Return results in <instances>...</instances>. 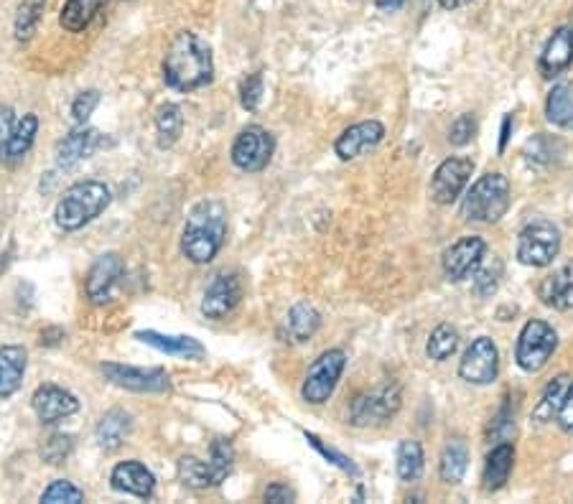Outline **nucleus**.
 <instances>
[{"instance_id":"nucleus-17","label":"nucleus","mask_w":573,"mask_h":504,"mask_svg":"<svg viewBox=\"0 0 573 504\" xmlns=\"http://www.w3.org/2000/svg\"><path fill=\"white\" fill-rule=\"evenodd\" d=\"M382 138H385V125H382L380 120H362V123L349 125L347 130H342V135H339L337 143H334V153H337L342 161H354V158H360L362 153L380 146Z\"/></svg>"},{"instance_id":"nucleus-15","label":"nucleus","mask_w":573,"mask_h":504,"mask_svg":"<svg viewBox=\"0 0 573 504\" xmlns=\"http://www.w3.org/2000/svg\"><path fill=\"white\" fill-rule=\"evenodd\" d=\"M125 273V263L118 252H102L100 258L90 265L85 278V293L95 306H102L113 298L115 286Z\"/></svg>"},{"instance_id":"nucleus-48","label":"nucleus","mask_w":573,"mask_h":504,"mask_svg":"<svg viewBox=\"0 0 573 504\" xmlns=\"http://www.w3.org/2000/svg\"><path fill=\"white\" fill-rule=\"evenodd\" d=\"M375 6L385 13H395L405 6V0H375Z\"/></svg>"},{"instance_id":"nucleus-5","label":"nucleus","mask_w":573,"mask_h":504,"mask_svg":"<svg viewBox=\"0 0 573 504\" xmlns=\"http://www.w3.org/2000/svg\"><path fill=\"white\" fill-rule=\"evenodd\" d=\"M558 347V334L548 321L530 319L517 336L515 359L523 372H540Z\"/></svg>"},{"instance_id":"nucleus-22","label":"nucleus","mask_w":573,"mask_h":504,"mask_svg":"<svg viewBox=\"0 0 573 504\" xmlns=\"http://www.w3.org/2000/svg\"><path fill=\"white\" fill-rule=\"evenodd\" d=\"M97 143H100V133L87 125H77L72 133L64 135L57 143V166L59 168H72L79 161H85L95 153Z\"/></svg>"},{"instance_id":"nucleus-35","label":"nucleus","mask_w":573,"mask_h":504,"mask_svg":"<svg viewBox=\"0 0 573 504\" xmlns=\"http://www.w3.org/2000/svg\"><path fill=\"white\" fill-rule=\"evenodd\" d=\"M232 464H235V448H232V443L227 441V438H214L212 446H209V459H207L214 487H220L227 476H230Z\"/></svg>"},{"instance_id":"nucleus-34","label":"nucleus","mask_w":573,"mask_h":504,"mask_svg":"<svg viewBox=\"0 0 573 504\" xmlns=\"http://www.w3.org/2000/svg\"><path fill=\"white\" fill-rule=\"evenodd\" d=\"M176 474H179V482L189 489H197V492L214 489L207 461L197 459V456H181V459L176 461Z\"/></svg>"},{"instance_id":"nucleus-10","label":"nucleus","mask_w":573,"mask_h":504,"mask_svg":"<svg viewBox=\"0 0 573 504\" xmlns=\"http://www.w3.org/2000/svg\"><path fill=\"white\" fill-rule=\"evenodd\" d=\"M273 153H276L273 133L265 130L263 125H248L237 133L230 158L235 168H240L245 174H258V171L268 168V163L273 161Z\"/></svg>"},{"instance_id":"nucleus-1","label":"nucleus","mask_w":573,"mask_h":504,"mask_svg":"<svg viewBox=\"0 0 573 504\" xmlns=\"http://www.w3.org/2000/svg\"><path fill=\"white\" fill-rule=\"evenodd\" d=\"M214 79L212 46L194 31H181L163 56V82L176 92L202 90Z\"/></svg>"},{"instance_id":"nucleus-44","label":"nucleus","mask_w":573,"mask_h":504,"mask_svg":"<svg viewBox=\"0 0 573 504\" xmlns=\"http://www.w3.org/2000/svg\"><path fill=\"white\" fill-rule=\"evenodd\" d=\"M100 105V90H85L79 92L72 102V120L77 125H87V120L92 118V112Z\"/></svg>"},{"instance_id":"nucleus-31","label":"nucleus","mask_w":573,"mask_h":504,"mask_svg":"<svg viewBox=\"0 0 573 504\" xmlns=\"http://www.w3.org/2000/svg\"><path fill=\"white\" fill-rule=\"evenodd\" d=\"M545 118L556 128H573V82L556 84L545 100Z\"/></svg>"},{"instance_id":"nucleus-24","label":"nucleus","mask_w":573,"mask_h":504,"mask_svg":"<svg viewBox=\"0 0 573 504\" xmlns=\"http://www.w3.org/2000/svg\"><path fill=\"white\" fill-rule=\"evenodd\" d=\"M133 433V415L123 408L107 410L95 428V441L102 451H118Z\"/></svg>"},{"instance_id":"nucleus-14","label":"nucleus","mask_w":573,"mask_h":504,"mask_svg":"<svg viewBox=\"0 0 573 504\" xmlns=\"http://www.w3.org/2000/svg\"><path fill=\"white\" fill-rule=\"evenodd\" d=\"M242 301V283L235 273H217L212 280H209L207 291H204L202 298V311L204 319L212 321H222L240 306Z\"/></svg>"},{"instance_id":"nucleus-27","label":"nucleus","mask_w":573,"mask_h":504,"mask_svg":"<svg viewBox=\"0 0 573 504\" xmlns=\"http://www.w3.org/2000/svg\"><path fill=\"white\" fill-rule=\"evenodd\" d=\"M319 326H321L319 311H316V308L306 301L296 303V306H293L286 316L288 342H293V344L309 342L311 336L319 331Z\"/></svg>"},{"instance_id":"nucleus-45","label":"nucleus","mask_w":573,"mask_h":504,"mask_svg":"<svg viewBox=\"0 0 573 504\" xmlns=\"http://www.w3.org/2000/svg\"><path fill=\"white\" fill-rule=\"evenodd\" d=\"M263 499L270 504H291V502H296V492H293L288 484L273 482L268 489H265Z\"/></svg>"},{"instance_id":"nucleus-38","label":"nucleus","mask_w":573,"mask_h":504,"mask_svg":"<svg viewBox=\"0 0 573 504\" xmlns=\"http://www.w3.org/2000/svg\"><path fill=\"white\" fill-rule=\"evenodd\" d=\"M502 275H505V265H502L500 258H495L492 255V260H487L477 268V273L472 275L474 278V293H477L479 298H487V296H495L497 288H500V280Z\"/></svg>"},{"instance_id":"nucleus-3","label":"nucleus","mask_w":573,"mask_h":504,"mask_svg":"<svg viewBox=\"0 0 573 504\" xmlns=\"http://www.w3.org/2000/svg\"><path fill=\"white\" fill-rule=\"evenodd\" d=\"M113 202V191L102 181H77L62 194L54 209V224L62 232H77L95 222Z\"/></svg>"},{"instance_id":"nucleus-16","label":"nucleus","mask_w":573,"mask_h":504,"mask_svg":"<svg viewBox=\"0 0 573 504\" xmlns=\"http://www.w3.org/2000/svg\"><path fill=\"white\" fill-rule=\"evenodd\" d=\"M31 408H34L41 426H54L59 420L77 413L79 400L74 392L64 390L59 385H41L36 387L34 398H31Z\"/></svg>"},{"instance_id":"nucleus-47","label":"nucleus","mask_w":573,"mask_h":504,"mask_svg":"<svg viewBox=\"0 0 573 504\" xmlns=\"http://www.w3.org/2000/svg\"><path fill=\"white\" fill-rule=\"evenodd\" d=\"M558 426H561L563 433H573V382L568 387L566 398H563L561 410H558Z\"/></svg>"},{"instance_id":"nucleus-11","label":"nucleus","mask_w":573,"mask_h":504,"mask_svg":"<svg viewBox=\"0 0 573 504\" xmlns=\"http://www.w3.org/2000/svg\"><path fill=\"white\" fill-rule=\"evenodd\" d=\"M474 161L467 156H451L433 171L431 179V199L441 207H449L464 194L467 184L472 181Z\"/></svg>"},{"instance_id":"nucleus-2","label":"nucleus","mask_w":573,"mask_h":504,"mask_svg":"<svg viewBox=\"0 0 573 504\" xmlns=\"http://www.w3.org/2000/svg\"><path fill=\"white\" fill-rule=\"evenodd\" d=\"M227 240V207L220 199H202L189 209L181 230V255L194 265L212 263Z\"/></svg>"},{"instance_id":"nucleus-21","label":"nucleus","mask_w":573,"mask_h":504,"mask_svg":"<svg viewBox=\"0 0 573 504\" xmlns=\"http://www.w3.org/2000/svg\"><path fill=\"white\" fill-rule=\"evenodd\" d=\"M538 298L553 311H573V260L540 280Z\"/></svg>"},{"instance_id":"nucleus-43","label":"nucleus","mask_w":573,"mask_h":504,"mask_svg":"<svg viewBox=\"0 0 573 504\" xmlns=\"http://www.w3.org/2000/svg\"><path fill=\"white\" fill-rule=\"evenodd\" d=\"M474 135H477V118H474L472 112H464V115H459V118L451 123L449 143L451 146L461 148L467 146V143H472Z\"/></svg>"},{"instance_id":"nucleus-39","label":"nucleus","mask_w":573,"mask_h":504,"mask_svg":"<svg viewBox=\"0 0 573 504\" xmlns=\"http://www.w3.org/2000/svg\"><path fill=\"white\" fill-rule=\"evenodd\" d=\"M41 502L44 504H82L85 502V492L77 484L67 482V479H54L49 487L41 492Z\"/></svg>"},{"instance_id":"nucleus-23","label":"nucleus","mask_w":573,"mask_h":504,"mask_svg":"<svg viewBox=\"0 0 573 504\" xmlns=\"http://www.w3.org/2000/svg\"><path fill=\"white\" fill-rule=\"evenodd\" d=\"M26 367H29V352L21 344L0 347V400L13 398L21 390Z\"/></svg>"},{"instance_id":"nucleus-13","label":"nucleus","mask_w":573,"mask_h":504,"mask_svg":"<svg viewBox=\"0 0 573 504\" xmlns=\"http://www.w3.org/2000/svg\"><path fill=\"white\" fill-rule=\"evenodd\" d=\"M484 255H487V242L479 235H467L459 237L451 247L444 250V258H441V268L444 275L454 283L467 280L469 275L477 273V268L482 265Z\"/></svg>"},{"instance_id":"nucleus-46","label":"nucleus","mask_w":573,"mask_h":504,"mask_svg":"<svg viewBox=\"0 0 573 504\" xmlns=\"http://www.w3.org/2000/svg\"><path fill=\"white\" fill-rule=\"evenodd\" d=\"M13 125H16V115H13V107L0 105V158L6 153L8 140H11Z\"/></svg>"},{"instance_id":"nucleus-33","label":"nucleus","mask_w":573,"mask_h":504,"mask_svg":"<svg viewBox=\"0 0 573 504\" xmlns=\"http://www.w3.org/2000/svg\"><path fill=\"white\" fill-rule=\"evenodd\" d=\"M423 466H426V456H423V446L413 438L400 441L398 454H395V469L403 482H418L423 476Z\"/></svg>"},{"instance_id":"nucleus-20","label":"nucleus","mask_w":573,"mask_h":504,"mask_svg":"<svg viewBox=\"0 0 573 504\" xmlns=\"http://www.w3.org/2000/svg\"><path fill=\"white\" fill-rule=\"evenodd\" d=\"M573 64V26H561L548 39L543 54H540L538 69L545 79L561 77Z\"/></svg>"},{"instance_id":"nucleus-26","label":"nucleus","mask_w":573,"mask_h":504,"mask_svg":"<svg viewBox=\"0 0 573 504\" xmlns=\"http://www.w3.org/2000/svg\"><path fill=\"white\" fill-rule=\"evenodd\" d=\"M36 135H39V115L36 112H26L16 125H13L11 140H8L6 153H3V161L8 166H16L23 158L29 156V151L34 148Z\"/></svg>"},{"instance_id":"nucleus-28","label":"nucleus","mask_w":573,"mask_h":504,"mask_svg":"<svg viewBox=\"0 0 573 504\" xmlns=\"http://www.w3.org/2000/svg\"><path fill=\"white\" fill-rule=\"evenodd\" d=\"M107 6V0H67L59 13V23H62L64 31L69 34H79L85 31L97 16H100L102 8Z\"/></svg>"},{"instance_id":"nucleus-29","label":"nucleus","mask_w":573,"mask_h":504,"mask_svg":"<svg viewBox=\"0 0 573 504\" xmlns=\"http://www.w3.org/2000/svg\"><path fill=\"white\" fill-rule=\"evenodd\" d=\"M568 387H571V377L568 375H558L553 377L548 385H545L543 395H540L538 405L533 408V420L545 426V423H553L558 418V410H561L563 398H566Z\"/></svg>"},{"instance_id":"nucleus-12","label":"nucleus","mask_w":573,"mask_h":504,"mask_svg":"<svg viewBox=\"0 0 573 504\" xmlns=\"http://www.w3.org/2000/svg\"><path fill=\"white\" fill-rule=\"evenodd\" d=\"M497 372H500L497 344L489 336H479L461 357L459 377L469 385H489V382L497 380Z\"/></svg>"},{"instance_id":"nucleus-40","label":"nucleus","mask_w":573,"mask_h":504,"mask_svg":"<svg viewBox=\"0 0 573 504\" xmlns=\"http://www.w3.org/2000/svg\"><path fill=\"white\" fill-rule=\"evenodd\" d=\"M74 438L69 433H51L41 446V459L51 466H59L72 456Z\"/></svg>"},{"instance_id":"nucleus-8","label":"nucleus","mask_w":573,"mask_h":504,"mask_svg":"<svg viewBox=\"0 0 573 504\" xmlns=\"http://www.w3.org/2000/svg\"><path fill=\"white\" fill-rule=\"evenodd\" d=\"M561 250V232L553 222H530L517 237V260L528 268H545L558 258Z\"/></svg>"},{"instance_id":"nucleus-18","label":"nucleus","mask_w":573,"mask_h":504,"mask_svg":"<svg viewBox=\"0 0 573 504\" xmlns=\"http://www.w3.org/2000/svg\"><path fill=\"white\" fill-rule=\"evenodd\" d=\"M110 487L120 494H130L138 499H151L156 494V476L141 461H120L110 471Z\"/></svg>"},{"instance_id":"nucleus-7","label":"nucleus","mask_w":573,"mask_h":504,"mask_svg":"<svg viewBox=\"0 0 573 504\" xmlns=\"http://www.w3.org/2000/svg\"><path fill=\"white\" fill-rule=\"evenodd\" d=\"M344 367H347L344 349H326L324 354H319V359L306 372L304 385H301V398L309 405H324L337 390Z\"/></svg>"},{"instance_id":"nucleus-49","label":"nucleus","mask_w":573,"mask_h":504,"mask_svg":"<svg viewBox=\"0 0 573 504\" xmlns=\"http://www.w3.org/2000/svg\"><path fill=\"white\" fill-rule=\"evenodd\" d=\"M439 3H441V8H444V11H456V8L469 6L472 0H439Z\"/></svg>"},{"instance_id":"nucleus-50","label":"nucleus","mask_w":573,"mask_h":504,"mask_svg":"<svg viewBox=\"0 0 573 504\" xmlns=\"http://www.w3.org/2000/svg\"><path fill=\"white\" fill-rule=\"evenodd\" d=\"M510 125H512V118L507 115L505 123H502V138H500V153L507 148V138H510Z\"/></svg>"},{"instance_id":"nucleus-36","label":"nucleus","mask_w":573,"mask_h":504,"mask_svg":"<svg viewBox=\"0 0 573 504\" xmlns=\"http://www.w3.org/2000/svg\"><path fill=\"white\" fill-rule=\"evenodd\" d=\"M456 349H459V331L451 324H439L428 336L426 354L433 362H446Z\"/></svg>"},{"instance_id":"nucleus-4","label":"nucleus","mask_w":573,"mask_h":504,"mask_svg":"<svg viewBox=\"0 0 573 504\" xmlns=\"http://www.w3.org/2000/svg\"><path fill=\"white\" fill-rule=\"evenodd\" d=\"M512 204V186L510 179L500 171L484 174L472 189L467 191L461 202V217L467 222L495 224L507 214Z\"/></svg>"},{"instance_id":"nucleus-25","label":"nucleus","mask_w":573,"mask_h":504,"mask_svg":"<svg viewBox=\"0 0 573 504\" xmlns=\"http://www.w3.org/2000/svg\"><path fill=\"white\" fill-rule=\"evenodd\" d=\"M512 466H515V446L510 441H500L484 461V492H500L510 479Z\"/></svg>"},{"instance_id":"nucleus-6","label":"nucleus","mask_w":573,"mask_h":504,"mask_svg":"<svg viewBox=\"0 0 573 504\" xmlns=\"http://www.w3.org/2000/svg\"><path fill=\"white\" fill-rule=\"evenodd\" d=\"M100 375L120 390L138 395H163L171 390V377L163 367H133V364L102 362Z\"/></svg>"},{"instance_id":"nucleus-9","label":"nucleus","mask_w":573,"mask_h":504,"mask_svg":"<svg viewBox=\"0 0 573 504\" xmlns=\"http://www.w3.org/2000/svg\"><path fill=\"white\" fill-rule=\"evenodd\" d=\"M400 387L398 385H380L370 392H362L349 405V423L352 426H382L398 415L400 410Z\"/></svg>"},{"instance_id":"nucleus-41","label":"nucleus","mask_w":573,"mask_h":504,"mask_svg":"<svg viewBox=\"0 0 573 504\" xmlns=\"http://www.w3.org/2000/svg\"><path fill=\"white\" fill-rule=\"evenodd\" d=\"M304 436H306V441H309L311 446H314L316 451H319V454L324 456L326 461H329V464H334V466H337V469H342L344 474L354 476V479H360V469H357V464H354V461L349 459L347 454H342V451H337V448H334V446H326V443L321 441V438L316 436V433L304 431Z\"/></svg>"},{"instance_id":"nucleus-37","label":"nucleus","mask_w":573,"mask_h":504,"mask_svg":"<svg viewBox=\"0 0 573 504\" xmlns=\"http://www.w3.org/2000/svg\"><path fill=\"white\" fill-rule=\"evenodd\" d=\"M46 0H23L21 6H18L16 13V39L18 41H31V36L36 34V28H39L41 16H44Z\"/></svg>"},{"instance_id":"nucleus-30","label":"nucleus","mask_w":573,"mask_h":504,"mask_svg":"<svg viewBox=\"0 0 573 504\" xmlns=\"http://www.w3.org/2000/svg\"><path fill=\"white\" fill-rule=\"evenodd\" d=\"M181 133H184V112L174 102L158 107L156 115V143L161 151H169L179 143Z\"/></svg>"},{"instance_id":"nucleus-32","label":"nucleus","mask_w":573,"mask_h":504,"mask_svg":"<svg viewBox=\"0 0 573 504\" xmlns=\"http://www.w3.org/2000/svg\"><path fill=\"white\" fill-rule=\"evenodd\" d=\"M469 469V448L464 441H449L441 451L439 474L446 484H459Z\"/></svg>"},{"instance_id":"nucleus-19","label":"nucleus","mask_w":573,"mask_h":504,"mask_svg":"<svg viewBox=\"0 0 573 504\" xmlns=\"http://www.w3.org/2000/svg\"><path fill=\"white\" fill-rule=\"evenodd\" d=\"M135 339L148 344V347L158 349V352L171 354V357H179V359H189V362H199V359L207 357V347H204L199 339H194V336L161 334V331L146 329V331H138Z\"/></svg>"},{"instance_id":"nucleus-42","label":"nucleus","mask_w":573,"mask_h":504,"mask_svg":"<svg viewBox=\"0 0 573 504\" xmlns=\"http://www.w3.org/2000/svg\"><path fill=\"white\" fill-rule=\"evenodd\" d=\"M263 95H265V82L260 72L250 74V77H245V82L240 84V105L248 112L258 110L260 102H263Z\"/></svg>"}]
</instances>
